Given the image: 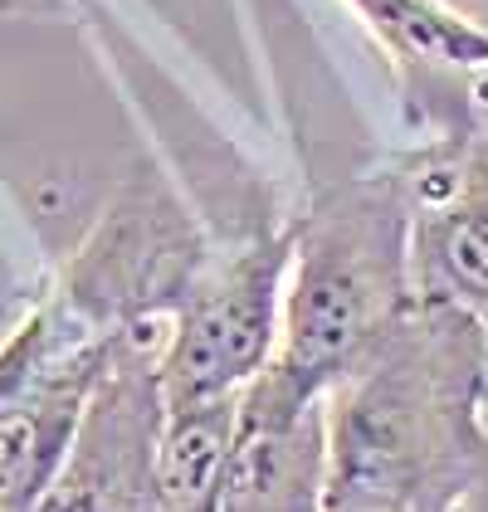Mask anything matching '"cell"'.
<instances>
[{
  "label": "cell",
  "instance_id": "1",
  "mask_svg": "<svg viewBox=\"0 0 488 512\" xmlns=\"http://www.w3.org/2000/svg\"><path fill=\"white\" fill-rule=\"evenodd\" d=\"M488 400L474 313L415 303L391 342L327 395V512H459Z\"/></svg>",
  "mask_w": 488,
  "mask_h": 512
},
{
  "label": "cell",
  "instance_id": "2",
  "mask_svg": "<svg viewBox=\"0 0 488 512\" xmlns=\"http://www.w3.org/2000/svg\"><path fill=\"white\" fill-rule=\"evenodd\" d=\"M410 205L401 171L327 186L293 220L284 327L274 371L308 395H332L415 313Z\"/></svg>",
  "mask_w": 488,
  "mask_h": 512
},
{
  "label": "cell",
  "instance_id": "3",
  "mask_svg": "<svg viewBox=\"0 0 488 512\" xmlns=\"http://www.w3.org/2000/svg\"><path fill=\"white\" fill-rule=\"evenodd\" d=\"M293 225L259 230L240 249L205 259L166 327L157 381L166 410L240 395L279 352Z\"/></svg>",
  "mask_w": 488,
  "mask_h": 512
},
{
  "label": "cell",
  "instance_id": "4",
  "mask_svg": "<svg viewBox=\"0 0 488 512\" xmlns=\"http://www.w3.org/2000/svg\"><path fill=\"white\" fill-rule=\"evenodd\" d=\"M396 171L410 205L415 298L479 317L488 308V152L430 142Z\"/></svg>",
  "mask_w": 488,
  "mask_h": 512
},
{
  "label": "cell",
  "instance_id": "5",
  "mask_svg": "<svg viewBox=\"0 0 488 512\" xmlns=\"http://www.w3.org/2000/svg\"><path fill=\"white\" fill-rule=\"evenodd\" d=\"M327 488V395L298 391L274 366H264L240 391L220 512H327Z\"/></svg>",
  "mask_w": 488,
  "mask_h": 512
},
{
  "label": "cell",
  "instance_id": "6",
  "mask_svg": "<svg viewBox=\"0 0 488 512\" xmlns=\"http://www.w3.org/2000/svg\"><path fill=\"white\" fill-rule=\"evenodd\" d=\"M235 420H240V395L166 410L162 439H157V508L220 512Z\"/></svg>",
  "mask_w": 488,
  "mask_h": 512
},
{
  "label": "cell",
  "instance_id": "7",
  "mask_svg": "<svg viewBox=\"0 0 488 512\" xmlns=\"http://www.w3.org/2000/svg\"><path fill=\"white\" fill-rule=\"evenodd\" d=\"M396 69L406 64H484L488 30L454 0H342Z\"/></svg>",
  "mask_w": 488,
  "mask_h": 512
},
{
  "label": "cell",
  "instance_id": "8",
  "mask_svg": "<svg viewBox=\"0 0 488 512\" xmlns=\"http://www.w3.org/2000/svg\"><path fill=\"white\" fill-rule=\"evenodd\" d=\"M401 108L435 147L488 152V59L484 64H406L396 69Z\"/></svg>",
  "mask_w": 488,
  "mask_h": 512
},
{
  "label": "cell",
  "instance_id": "9",
  "mask_svg": "<svg viewBox=\"0 0 488 512\" xmlns=\"http://www.w3.org/2000/svg\"><path fill=\"white\" fill-rule=\"evenodd\" d=\"M459 512H488V400H484V434H479V469H474V483H469Z\"/></svg>",
  "mask_w": 488,
  "mask_h": 512
},
{
  "label": "cell",
  "instance_id": "10",
  "mask_svg": "<svg viewBox=\"0 0 488 512\" xmlns=\"http://www.w3.org/2000/svg\"><path fill=\"white\" fill-rule=\"evenodd\" d=\"M454 5H459V10L469 15V20H479V25L488 30V0H454Z\"/></svg>",
  "mask_w": 488,
  "mask_h": 512
},
{
  "label": "cell",
  "instance_id": "11",
  "mask_svg": "<svg viewBox=\"0 0 488 512\" xmlns=\"http://www.w3.org/2000/svg\"><path fill=\"white\" fill-rule=\"evenodd\" d=\"M479 327H484V337H488V308H484V313H479Z\"/></svg>",
  "mask_w": 488,
  "mask_h": 512
}]
</instances>
